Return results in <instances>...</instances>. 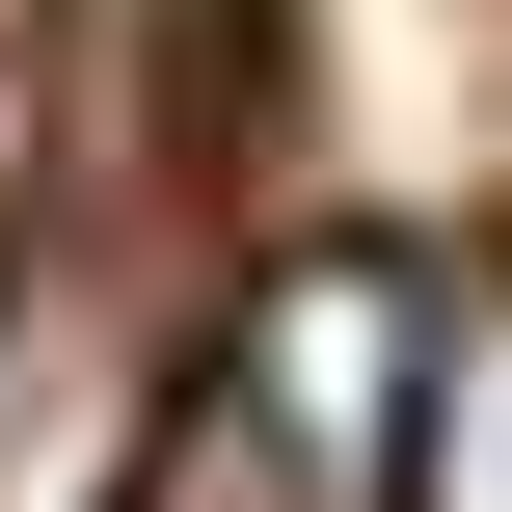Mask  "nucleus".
<instances>
[{"label": "nucleus", "instance_id": "obj_1", "mask_svg": "<svg viewBox=\"0 0 512 512\" xmlns=\"http://www.w3.org/2000/svg\"><path fill=\"white\" fill-rule=\"evenodd\" d=\"M216 432H243V486H270V512H405V432H432V297H405L378 243L270 270V297H243Z\"/></svg>", "mask_w": 512, "mask_h": 512}, {"label": "nucleus", "instance_id": "obj_3", "mask_svg": "<svg viewBox=\"0 0 512 512\" xmlns=\"http://www.w3.org/2000/svg\"><path fill=\"white\" fill-rule=\"evenodd\" d=\"M405 512H512V297L432 324V432H405Z\"/></svg>", "mask_w": 512, "mask_h": 512}, {"label": "nucleus", "instance_id": "obj_2", "mask_svg": "<svg viewBox=\"0 0 512 512\" xmlns=\"http://www.w3.org/2000/svg\"><path fill=\"white\" fill-rule=\"evenodd\" d=\"M0 512H162V351L81 243L0 270Z\"/></svg>", "mask_w": 512, "mask_h": 512}]
</instances>
